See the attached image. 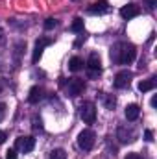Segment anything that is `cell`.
Returning <instances> with one entry per match:
<instances>
[{
    "mask_svg": "<svg viewBox=\"0 0 157 159\" xmlns=\"http://www.w3.org/2000/svg\"><path fill=\"white\" fill-rule=\"evenodd\" d=\"M83 89H85V83H83V80H79V78L69 80V85H67V93H69L70 96H79V94L83 93Z\"/></svg>",
    "mask_w": 157,
    "mask_h": 159,
    "instance_id": "obj_4",
    "label": "cell"
},
{
    "mask_svg": "<svg viewBox=\"0 0 157 159\" xmlns=\"http://www.w3.org/2000/svg\"><path fill=\"white\" fill-rule=\"evenodd\" d=\"M87 69H89V74H91V76H98V74H100L102 61H100L98 54H91V56H89V59H87Z\"/></svg>",
    "mask_w": 157,
    "mask_h": 159,
    "instance_id": "obj_5",
    "label": "cell"
},
{
    "mask_svg": "<svg viewBox=\"0 0 157 159\" xmlns=\"http://www.w3.org/2000/svg\"><path fill=\"white\" fill-rule=\"evenodd\" d=\"M137 57V48L131 43H117L111 48V59L118 65H129Z\"/></svg>",
    "mask_w": 157,
    "mask_h": 159,
    "instance_id": "obj_1",
    "label": "cell"
},
{
    "mask_svg": "<svg viewBox=\"0 0 157 159\" xmlns=\"http://www.w3.org/2000/svg\"><path fill=\"white\" fill-rule=\"evenodd\" d=\"M144 2L148 4V7H150V9H154V7L157 6V0H144Z\"/></svg>",
    "mask_w": 157,
    "mask_h": 159,
    "instance_id": "obj_23",
    "label": "cell"
},
{
    "mask_svg": "<svg viewBox=\"0 0 157 159\" xmlns=\"http://www.w3.org/2000/svg\"><path fill=\"white\" fill-rule=\"evenodd\" d=\"M137 15H141V7L137 4H128V6L120 7V17L122 19H133Z\"/></svg>",
    "mask_w": 157,
    "mask_h": 159,
    "instance_id": "obj_8",
    "label": "cell"
},
{
    "mask_svg": "<svg viewBox=\"0 0 157 159\" xmlns=\"http://www.w3.org/2000/svg\"><path fill=\"white\" fill-rule=\"evenodd\" d=\"M52 44V39L50 37H41L37 43H35V50H34V63H37L39 61V57L43 56V50L46 48V46H50Z\"/></svg>",
    "mask_w": 157,
    "mask_h": 159,
    "instance_id": "obj_9",
    "label": "cell"
},
{
    "mask_svg": "<svg viewBox=\"0 0 157 159\" xmlns=\"http://www.w3.org/2000/svg\"><path fill=\"white\" fill-rule=\"evenodd\" d=\"M118 137H120L122 143H129V141H133V133H131V131H126L124 128L118 129Z\"/></svg>",
    "mask_w": 157,
    "mask_h": 159,
    "instance_id": "obj_15",
    "label": "cell"
},
{
    "mask_svg": "<svg viewBox=\"0 0 157 159\" xmlns=\"http://www.w3.org/2000/svg\"><path fill=\"white\" fill-rule=\"evenodd\" d=\"M126 159H142V157H141L139 154H128V156H126Z\"/></svg>",
    "mask_w": 157,
    "mask_h": 159,
    "instance_id": "obj_26",
    "label": "cell"
},
{
    "mask_svg": "<svg viewBox=\"0 0 157 159\" xmlns=\"http://www.w3.org/2000/svg\"><path fill=\"white\" fill-rule=\"evenodd\" d=\"M154 87H155V81H154V80H144V81H141V83H139V91H141V93L152 91Z\"/></svg>",
    "mask_w": 157,
    "mask_h": 159,
    "instance_id": "obj_14",
    "label": "cell"
},
{
    "mask_svg": "<svg viewBox=\"0 0 157 159\" xmlns=\"http://www.w3.org/2000/svg\"><path fill=\"white\" fill-rule=\"evenodd\" d=\"M17 148H20L22 152H32L35 148V139L34 137H19L17 139Z\"/></svg>",
    "mask_w": 157,
    "mask_h": 159,
    "instance_id": "obj_10",
    "label": "cell"
},
{
    "mask_svg": "<svg viewBox=\"0 0 157 159\" xmlns=\"http://www.w3.org/2000/svg\"><path fill=\"white\" fill-rule=\"evenodd\" d=\"M70 30H72V32H76V34L83 32V20H81V19H74V22H72Z\"/></svg>",
    "mask_w": 157,
    "mask_h": 159,
    "instance_id": "obj_17",
    "label": "cell"
},
{
    "mask_svg": "<svg viewBox=\"0 0 157 159\" xmlns=\"http://www.w3.org/2000/svg\"><path fill=\"white\" fill-rule=\"evenodd\" d=\"M94 139H96V135H94L92 129H83L78 135V146L83 152H89L94 146Z\"/></svg>",
    "mask_w": 157,
    "mask_h": 159,
    "instance_id": "obj_2",
    "label": "cell"
},
{
    "mask_svg": "<svg viewBox=\"0 0 157 159\" xmlns=\"http://www.w3.org/2000/svg\"><path fill=\"white\" fill-rule=\"evenodd\" d=\"M131 78H133V74L129 72V70H120L117 76H115V87L117 89H124V87H128L129 85V81H131Z\"/></svg>",
    "mask_w": 157,
    "mask_h": 159,
    "instance_id": "obj_6",
    "label": "cell"
},
{
    "mask_svg": "<svg viewBox=\"0 0 157 159\" xmlns=\"http://www.w3.org/2000/svg\"><path fill=\"white\" fill-rule=\"evenodd\" d=\"M6 139H7V133H6V131H0V144L6 143Z\"/></svg>",
    "mask_w": 157,
    "mask_h": 159,
    "instance_id": "obj_24",
    "label": "cell"
},
{
    "mask_svg": "<svg viewBox=\"0 0 157 159\" xmlns=\"http://www.w3.org/2000/svg\"><path fill=\"white\" fill-rule=\"evenodd\" d=\"M56 24H57V22H56V19H46V20H44V28H46V30L56 28Z\"/></svg>",
    "mask_w": 157,
    "mask_h": 159,
    "instance_id": "obj_19",
    "label": "cell"
},
{
    "mask_svg": "<svg viewBox=\"0 0 157 159\" xmlns=\"http://www.w3.org/2000/svg\"><path fill=\"white\" fill-rule=\"evenodd\" d=\"M69 69L72 70V72H78L83 69V59L81 57H72L70 61H69Z\"/></svg>",
    "mask_w": 157,
    "mask_h": 159,
    "instance_id": "obj_13",
    "label": "cell"
},
{
    "mask_svg": "<svg viewBox=\"0 0 157 159\" xmlns=\"http://www.w3.org/2000/svg\"><path fill=\"white\" fill-rule=\"evenodd\" d=\"M6 109H7V107H6V104H2V102H0V122L4 120V117H6Z\"/></svg>",
    "mask_w": 157,
    "mask_h": 159,
    "instance_id": "obj_20",
    "label": "cell"
},
{
    "mask_svg": "<svg viewBox=\"0 0 157 159\" xmlns=\"http://www.w3.org/2000/svg\"><path fill=\"white\" fill-rule=\"evenodd\" d=\"M144 137H146V141H154V131H152V129H146Z\"/></svg>",
    "mask_w": 157,
    "mask_h": 159,
    "instance_id": "obj_22",
    "label": "cell"
},
{
    "mask_svg": "<svg viewBox=\"0 0 157 159\" xmlns=\"http://www.w3.org/2000/svg\"><path fill=\"white\" fill-rule=\"evenodd\" d=\"M48 159H67V152L63 148H56V150L50 152V157Z\"/></svg>",
    "mask_w": 157,
    "mask_h": 159,
    "instance_id": "obj_16",
    "label": "cell"
},
{
    "mask_svg": "<svg viewBox=\"0 0 157 159\" xmlns=\"http://www.w3.org/2000/svg\"><path fill=\"white\" fill-rule=\"evenodd\" d=\"M6 159H17V152L15 150H7L6 152Z\"/></svg>",
    "mask_w": 157,
    "mask_h": 159,
    "instance_id": "obj_21",
    "label": "cell"
},
{
    "mask_svg": "<svg viewBox=\"0 0 157 159\" xmlns=\"http://www.w3.org/2000/svg\"><path fill=\"white\" fill-rule=\"evenodd\" d=\"M115 106H117V100H115V96H113V94H111V96H107V100H105V107H107V109H113Z\"/></svg>",
    "mask_w": 157,
    "mask_h": 159,
    "instance_id": "obj_18",
    "label": "cell"
},
{
    "mask_svg": "<svg viewBox=\"0 0 157 159\" xmlns=\"http://www.w3.org/2000/svg\"><path fill=\"white\" fill-rule=\"evenodd\" d=\"M139 113H141V109H139L137 104H129V106L126 107V111H124V115H126L128 120H137L139 119Z\"/></svg>",
    "mask_w": 157,
    "mask_h": 159,
    "instance_id": "obj_11",
    "label": "cell"
},
{
    "mask_svg": "<svg viewBox=\"0 0 157 159\" xmlns=\"http://www.w3.org/2000/svg\"><path fill=\"white\" fill-rule=\"evenodd\" d=\"M41 98H43V91H41V87H32V89H30L28 102H30V104H37Z\"/></svg>",
    "mask_w": 157,
    "mask_h": 159,
    "instance_id": "obj_12",
    "label": "cell"
},
{
    "mask_svg": "<svg viewBox=\"0 0 157 159\" xmlns=\"http://www.w3.org/2000/svg\"><path fill=\"white\" fill-rule=\"evenodd\" d=\"M43 126H41V120H37V119H34V129H41Z\"/></svg>",
    "mask_w": 157,
    "mask_h": 159,
    "instance_id": "obj_25",
    "label": "cell"
},
{
    "mask_svg": "<svg viewBox=\"0 0 157 159\" xmlns=\"http://www.w3.org/2000/svg\"><path fill=\"white\" fill-rule=\"evenodd\" d=\"M87 11H89L91 15H104V13L109 11V4H107V0H98V2H94V4H91Z\"/></svg>",
    "mask_w": 157,
    "mask_h": 159,
    "instance_id": "obj_7",
    "label": "cell"
},
{
    "mask_svg": "<svg viewBox=\"0 0 157 159\" xmlns=\"http://www.w3.org/2000/svg\"><path fill=\"white\" fill-rule=\"evenodd\" d=\"M79 117H81L83 122L92 124V122L96 120V106H94L92 102H85V104L79 107Z\"/></svg>",
    "mask_w": 157,
    "mask_h": 159,
    "instance_id": "obj_3",
    "label": "cell"
}]
</instances>
